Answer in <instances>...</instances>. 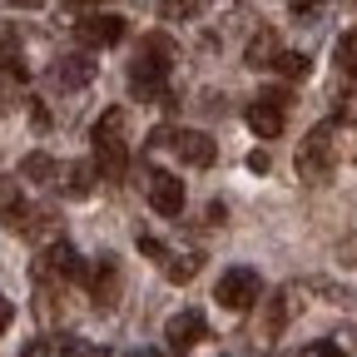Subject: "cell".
<instances>
[{
  "instance_id": "cell-1",
  "label": "cell",
  "mask_w": 357,
  "mask_h": 357,
  "mask_svg": "<svg viewBox=\"0 0 357 357\" xmlns=\"http://www.w3.org/2000/svg\"><path fill=\"white\" fill-rule=\"evenodd\" d=\"M169 70H174V40L164 30L144 35L139 50H134V60H129V95L134 100H164Z\"/></svg>"
},
{
  "instance_id": "cell-2",
  "label": "cell",
  "mask_w": 357,
  "mask_h": 357,
  "mask_svg": "<svg viewBox=\"0 0 357 357\" xmlns=\"http://www.w3.org/2000/svg\"><path fill=\"white\" fill-rule=\"evenodd\" d=\"M89 144H95V169L105 178H124L129 174V129H124V109H105L89 129Z\"/></svg>"
},
{
  "instance_id": "cell-3",
  "label": "cell",
  "mask_w": 357,
  "mask_h": 357,
  "mask_svg": "<svg viewBox=\"0 0 357 357\" xmlns=\"http://www.w3.org/2000/svg\"><path fill=\"white\" fill-rule=\"evenodd\" d=\"M35 278H40V288H65V283H84V258L75 253V243H65V238H55V243H45L40 253H35Z\"/></svg>"
},
{
  "instance_id": "cell-4",
  "label": "cell",
  "mask_w": 357,
  "mask_h": 357,
  "mask_svg": "<svg viewBox=\"0 0 357 357\" xmlns=\"http://www.w3.org/2000/svg\"><path fill=\"white\" fill-rule=\"evenodd\" d=\"M333 129H337V124H318V129L298 144V174H303V184H328V178H333V164H337Z\"/></svg>"
},
{
  "instance_id": "cell-5",
  "label": "cell",
  "mask_w": 357,
  "mask_h": 357,
  "mask_svg": "<svg viewBox=\"0 0 357 357\" xmlns=\"http://www.w3.org/2000/svg\"><path fill=\"white\" fill-rule=\"evenodd\" d=\"M149 149H174L178 159L194 164V169H208L218 159V144L208 139L204 129H154L149 134Z\"/></svg>"
},
{
  "instance_id": "cell-6",
  "label": "cell",
  "mask_w": 357,
  "mask_h": 357,
  "mask_svg": "<svg viewBox=\"0 0 357 357\" xmlns=\"http://www.w3.org/2000/svg\"><path fill=\"white\" fill-rule=\"evenodd\" d=\"M213 298H218V307H229V312H248L263 298V278L253 273V268H229V273L218 278Z\"/></svg>"
},
{
  "instance_id": "cell-7",
  "label": "cell",
  "mask_w": 357,
  "mask_h": 357,
  "mask_svg": "<svg viewBox=\"0 0 357 357\" xmlns=\"http://www.w3.org/2000/svg\"><path fill=\"white\" fill-rule=\"evenodd\" d=\"M283 119H288V89H268V95H258V100L243 109V124L258 134V139H278V134H283Z\"/></svg>"
},
{
  "instance_id": "cell-8",
  "label": "cell",
  "mask_w": 357,
  "mask_h": 357,
  "mask_svg": "<svg viewBox=\"0 0 357 357\" xmlns=\"http://www.w3.org/2000/svg\"><path fill=\"white\" fill-rule=\"evenodd\" d=\"M144 194H149V208L164 213V218L184 213V184H178V174H169V169H149L144 174Z\"/></svg>"
},
{
  "instance_id": "cell-9",
  "label": "cell",
  "mask_w": 357,
  "mask_h": 357,
  "mask_svg": "<svg viewBox=\"0 0 357 357\" xmlns=\"http://www.w3.org/2000/svg\"><path fill=\"white\" fill-rule=\"evenodd\" d=\"M124 15H109V10H100V15H79V25H75V40L84 45V50H109V45H119L124 40Z\"/></svg>"
},
{
  "instance_id": "cell-10",
  "label": "cell",
  "mask_w": 357,
  "mask_h": 357,
  "mask_svg": "<svg viewBox=\"0 0 357 357\" xmlns=\"http://www.w3.org/2000/svg\"><path fill=\"white\" fill-rule=\"evenodd\" d=\"M164 337H169V352H189L208 337V323H204V312L199 307H184V312H174V318L164 323Z\"/></svg>"
},
{
  "instance_id": "cell-11",
  "label": "cell",
  "mask_w": 357,
  "mask_h": 357,
  "mask_svg": "<svg viewBox=\"0 0 357 357\" xmlns=\"http://www.w3.org/2000/svg\"><path fill=\"white\" fill-rule=\"evenodd\" d=\"M89 79H95V60H89L84 50L60 55V60L50 65V89H60V95H75V89H84Z\"/></svg>"
},
{
  "instance_id": "cell-12",
  "label": "cell",
  "mask_w": 357,
  "mask_h": 357,
  "mask_svg": "<svg viewBox=\"0 0 357 357\" xmlns=\"http://www.w3.org/2000/svg\"><path fill=\"white\" fill-rule=\"evenodd\" d=\"M84 288H89V298H95V307H114L119 303V263L109 253H100L95 263H89V273H84Z\"/></svg>"
},
{
  "instance_id": "cell-13",
  "label": "cell",
  "mask_w": 357,
  "mask_h": 357,
  "mask_svg": "<svg viewBox=\"0 0 357 357\" xmlns=\"http://www.w3.org/2000/svg\"><path fill=\"white\" fill-rule=\"evenodd\" d=\"M20 357H109L95 342H79V337H35Z\"/></svg>"
},
{
  "instance_id": "cell-14",
  "label": "cell",
  "mask_w": 357,
  "mask_h": 357,
  "mask_svg": "<svg viewBox=\"0 0 357 357\" xmlns=\"http://www.w3.org/2000/svg\"><path fill=\"white\" fill-rule=\"evenodd\" d=\"M0 75H10L15 84L30 79V65H25V55H20V30H15V25H0Z\"/></svg>"
},
{
  "instance_id": "cell-15",
  "label": "cell",
  "mask_w": 357,
  "mask_h": 357,
  "mask_svg": "<svg viewBox=\"0 0 357 357\" xmlns=\"http://www.w3.org/2000/svg\"><path fill=\"white\" fill-rule=\"evenodd\" d=\"M278 50H283V45H278V35H273V30H258V35H253V45L243 50V60H248L253 70H273Z\"/></svg>"
},
{
  "instance_id": "cell-16",
  "label": "cell",
  "mask_w": 357,
  "mask_h": 357,
  "mask_svg": "<svg viewBox=\"0 0 357 357\" xmlns=\"http://www.w3.org/2000/svg\"><path fill=\"white\" fill-rule=\"evenodd\" d=\"M95 178H100V169H95V159H79V164H70V169H60V189L65 194H89L95 189Z\"/></svg>"
},
{
  "instance_id": "cell-17",
  "label": "cell",
  "mask_w": 357,
  "mask_h": 357,
  "mask_svg": "<svg viewBox=\"0 0 357 357\" xmlns=\"http://www.w3.org/2000/svg\"><path fill=\"white\" fill-rule=\"evenodd\" d=\"M159 268H164V278H169V283H189L199 268H204V253H169Z\"/></svg>"
},
{
  "instance_id": "cell-18",
  "label": "cell",
  "mask_w": 357,
  "mask_h": 357,
  "mask_svg": "<svg viewBox=\"0 0 357 357\" xmlns=\"http://www.w3.org/2000/svg\"><path fill=\"white\" fill-rule=\"evenodd\" d=\"M20 178H30V184H60V164L50 154H25Z\"/></svg>"
},
{
  "instance_id": "cell-19",
  "label": "cell",
  "mask_w": 357,
  "mask_h": 357,
  "mask_svg": "<svg viewBox=\"0 0 357 357\" xmlns=\"http://www.w3.org/2000/svg\"><path fill=\"white\" fill-rule=\"evenodd\" d=\"M20 213H25L20 184H15V178H0V223H6V229H15V223H20Z\"/></svg>"
},
{
  "instance_id": "cell-20",
  "label": "cell",
  "mask_w": 357,
  "mask_h": 357,
  "mask_svg": "<svg viewBox=\"0 0 357 357\" xmlns=\"http://www.w3.org/2000/svg\"><path fill=\"white\" fill-rule=\"evenodd\" d=\"M307 70H312V60L303 50H278V60H273V75L278 79H307Z\"/></svg>"
},
{
  "instance_id": "cell-21",
  "label": "cell",
  "mask_w": 357,
  "mask_h": 357,
  "mask_svg": "<svg viewBox=\"0 0 357 357\" xmlns=\"http://www.w3.org/2000/svg\"><path fill=\"white\" fill-rule=\"evenodd\" d=\"M333 65H337V75L357 79V30H347V35L337 40V50H333Z\"/></svg>"
},
{
  "instance_id": "cell-22",
  "label": "cell",
  "mask_w": 357,
  "mask_h": 357,
  "mask_svg": "<svg viewBox=\"0 0 357 357\" xmlns=\"http://www.w3.org/2000/svg\"><path fill=\"white\" fill-rule=\"evenodd\" d=\"M204 6H208V0H159V15L164 20H194Z\"/></svg>"
},
{
  "instance_id": "cell-23",
  "label": "cell",
  "mask_w": 357,
  "mask_h": 357,
  "mask_svg": "<svg viewBox=\"0 0 357 357\" xmlns=\"http://www.w3.org/2000/svg\"><path fill=\"white\" fill-rule=\"evenodd\" d=\"M323 6H328V0H288L293 20H318V15H323Z\"/></svg>"
},
{
  "instance_id": "cell-24",
  "label": "cell",
  "mask_w": 357,
  "mask_h": 357,
  "mask_svg": "<svg viewBox=\"0 0 357 357\" xmlns=\"http://www.w3.org/2000/svg\"><path fill=\"white\" fill-rule=\"evenodd\" d=\"M10 323H15V303L0 293V337H6V328H10Z\"/></svg>"
},
{
  "instance_id": "cell-25",
  "label": "cell",
  "mask_w": 357,
  "mask_h": 357,
  "mask_svg": "<svg viewBox=\"0 0 357 357\" xmlns=\"http://www.w3.org/2000/svg\"><path fill=\"white\" fill-rule=\"evenodd\" d=\"M303 357H342V347H337V342H312Z\"/></svg>"
},
{
  "instance_id": "cell-26",
  "label": "cell",
  "mask_w": 357,
  "mask_h": 357,
  "mask_svg": "<svg viewBox=\"0 0 357 357\" xmlns=\"http://www.w3.org/2000/svg\"><path fill=\"white\" fill-rule=\"evenodd\" d=\"M30 119H35V129H50V114H45V105H30Z\"/></svg>"
},
{
  "instance_id": "cell-27",
  "label": "cell",
  "mask_w": 357,
  "mask_h": 357,
  "mask_svg": "<svg viewBox=\"0 0 357 357\" xmlns=\"http://www.w3.org/2000/svg\"><path fill=\"white\" fill-rule=\"evenodd\" d=\"M134 357H164V352H154V347H139V352H134Z\"/></svg>"
},
{
  "instance_id": "cell-28",
  "label": "cell",
  "mask_w": 357,
  "mask_h": 357,
  "mask_svg": "<svg viewBox=\"0 0 357 357\" xmlns=\"http://www.w3.org/2000/svg\"><path fill=\"white\" fill-rule=\"evenodd\" d=\"M6 6H40V0H6Z\"/></svg>"
},
{
  "instance_id": "cell-29",
  "label": "cell",
  "mask_w": 357,
  "mask_h": 357,
  "mask_svg": "<svg viewBox=\"0 0 357 357\" xmlns=\"http://www.w3.org/2000/svg\"><path fill=\"white\" fill-rule=\"evenodd\" d=\"M0 105H6V95H0Z\"/></svg>"
}]
</instances>
